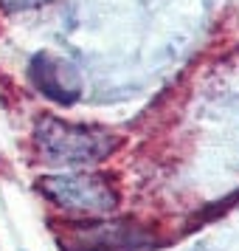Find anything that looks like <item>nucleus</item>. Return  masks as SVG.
Returning <instances> with one entry per match:
<instances>
[{
  "label": "nucleus",
  "mask_w": 239,
  "mask_h": 251,
  "mask_svg": "<svg viewBox=\"0 0 239 251\" xmlns=\"http://www.w3.org/2000/svg\"><path fill=\"white\" fill-rule=\"evenodd\" d=\"M37 158L48 167H96L121 147V136L99 125H76L59 116H40L31 133Z\"/></svg>",
  "instance_id": "nucleus-1"
},
{
  "label": "nucleus",
  "mask_w": 239,
  "mask_h": 251,
  "mask_svg": "<svg viewBox=\"0 0 239 251\" xmlns=\"http://www.w3.org/2000/svg\"><path fill=\"white\" fill-rule=\"evenodd\" d=\"M34 186L48 203L65 215L102 217L115 212L121 203L115 181H110L104 172H54L37 178Z\"/></svg>",
  "instance_id": "nucleus-2"
},
{
  "label": "nucleus",
  "mask_w": 239,
  "mask_h": 251,
  "mask_svg": "<svg viewBox=\"0 0 239 251\" xmlns=\"http://www.w3.org/2000/svg\"><path fill=\"white\" fill-rule=\"evenodd\" d=\"M149 243V228L121 217H96L87 223H76L62 237V246H68V251H141Z\"/></svg>",
  "instance_id": "nucleus-3"
},
{
  "label": "nucleus",
  "mask_w": 239,
  "mask_h": 251,
  "mask_svg": "<svg viewBox=\"0 0 239 251\" xmlns=\"http://www.w3.org/2000/svg\"><path fill=\"white\" fill-rule=\"evenodd\" d=\"M28 82L45 99L57 104H76L82 99V74L70 59L51 54V51H37L28 59Z\"/></svg>",
  "instance_id": "nucleus-4"
},
{
  "label": "nucleus",
  "mask_w": 239,
  "mask_h": 251,
  "mask_svg": "<svg viewBox=\"0 0 239 251\" xmlns=\"http://www.w3.org/2000/svg\"><path fill=\"white\" fill-rule=\"evenodd\" d=\"M54 0H0V9L6 14H17V12H28V9H40V6H48Z\"/></svg>",
  "instance_id": "nucleus-5"
}]
</instances>
